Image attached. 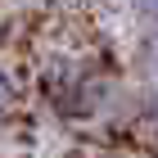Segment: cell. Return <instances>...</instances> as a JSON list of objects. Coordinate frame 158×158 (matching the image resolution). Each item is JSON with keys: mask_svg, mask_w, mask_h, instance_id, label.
Listing matches in <instances>:
<instances>
[{"mask_svg": "<svg viewBox=\"0 0 158 158\" xmlns=\"http://www.w3.org/2000/svg\"><path fill=\"white\" fill-rule=\"evenodd\" d=\"M9 109H14V86H9V77L0 73V118H5Z\"/></svg>", "mask_w": 158, "mask_h": 158, "instance_id": "1", "label": "cell"}]
</instances>
